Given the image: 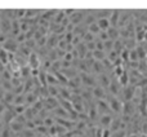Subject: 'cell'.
<instances>
[{
	"mask_svg": "<svg viewBox=\"0 0 147 137\" xmlns=\"http://www.w3.org/2000/svg\"><path fill=\"white\" fill-rule=\"evenodd\" d=\"M142 135H147V122L142 124Z\"/></svg>",
	"mask_w": 147,
	"mask_h": 137,
	"instance_id": "44dd1931",
	"label": "cell"
},
{
	"mask_svg": "<svg viewBox=\"0 0 147 137\" xmlns=\"http://www.w3.org/2000/svg\"><path fill=\"white\" fill-rule=\"evenodd\" d=\"M119 81L121 83V85H124V87L128 85V71L127 70H125L124 74H123V75L119 78Z\"/></svg>",
	"mask_w": 147,
	"mask_h": 137,
	"instance_id": "2e32d148",
	"label": "cell"
},
{
	"mask_svg": "<svg viewBox=\"0 0 147 137\" xmlns=\"http://www.w3.org/2000/svg\"><path fill=\"white\" fill-rule=\"evenodd\" d=\"M99 80H101V87L102 88H109L110 87V83H111V81H110V79L107 78L105 74L99 75Z\"/></svg>",
	"mask_w": 147,
	"mask_h": 137,
	"instance_id": "9a60e30c",
	"label": "cell"
},
{
	"mask_svg": "<svg viewBox=\"0 0 147 137\" xmlns=\"http://www.w3.org/2000/svg\"><path fill=\"white\" fill-rule=\"evenodd\" d=\"M84 20H85V13H84V12H79V10H75V13H74L71 17H70V22H71L74 26L80 25Z\"/></svg>",
	"mask_w": 147,
	"mask_h": 137,
	"instance_id": "3957f363",
	"label": "cell"
},
{
	"mask_svg": "<svg viewBox=\"0 0 147 137\" xmlns=\"http://www.w3.org/2000/svg\"><path fill=\"white\" fill-rule=\"evenodd\" d=\"M121 127H123V120L120 119V118H115V119H112V122H111V125H110V128L109 130L111 131V132H119L120 130H121Z\"/></svg>",
	"mask_w": 147,
	"mask_h": 137,
	"instance_id": "277c9868",
	"label": "cell"
},
{
	"mask_svg": "<svg viewBox=\"0 0 147 137\" xmlns=\"http://www.w3.org/2000/svg\"><path fill=\"white\" fill-rule=\"evenodd\" d=\"M147 33V25L145 23H138L136 26V36H137V41L145 40V35Z\"/></svg>",
	"mask_w": 147,
	"mask_h": 137,
	"instance_id": "7a4b0ae2",
	"label": "cell"
},
{
	"mask_svg": "<svg viewBox=\"0 0 147 137\" xmlns=\"http://www.w3.org/2000/svg\"><path fill=\"white\" fill-rule=\"evenodd\" d=\"M127 137H138V136L136 135V133H130V135H128Z\"/></svg>",
	"mask_w": 147,
	"mask_h": 137,
	"instance_id": "7402d4cb",
	"label": "cell"
},
{
	"mask_svg": "<svg viewBox=\"0 0 147 137\" xmlns=\"http://www.w3.org/2000/svg\"><path fill=\"white\" fill-rule=\"evenodd\" d=\"M97 25H98V27L101 28V31H107L110 27H111L109 18H102V20H97Z\"/></svg>",
	"mask_w": 147,
	"mask_h": 137,
	"instance_id": "9c48e42d",
	"label": "cell"
},
{
	"mask_svg": "<svg viewBox=\"0 0 147 137\" xmlns=\"http://www.w3.org/2000/svg\"><path fill=\"white\" fill-rule=\"evenodd\" d=\"M114 137H127V136H125V132H124V131H119V132L114 133Z\"/></svg>",
	"mask_w": 147,
	"mask_h": 137,
	"instance_id": "ffe728a7",
	"label": "cell"
},
{
	"mask_svg": "<svg viewBox=\"0 0 147 137\" xmlns=\"http://www.w3.org/2000/svg\"><path fill=\"white\" fill-rule=\"evenodd\" d=\"M102 137H111V131H110L109 128L103 130V132H102Z\"/></svg>",
	"mask_w": 147,
	"mask_h": 137,
	"instance_id": "d6986e66",
	"label": "cell"
},
{
	"mask_svg": "<svg viewBox=\"0 0 147 137\" xmlns=\"http://www.w3.org/2000/svg\"><path fill=\"white\" fill-rule=\"evenodd\" d=\"M145 40L147 41V33H146V35H145Z\"/></svg>",
	"mask_w": 147,
	"mask_h": 137,
	"instance_id": "cb8c5ba5",
	"label": "cell"
},
{
	"mask_svg": "<svg viewBox=\"0 0 147 137\" xmlns=\"http://www.w3.org/2000/svg\"><path fill=\"white\" fill-rule=\"evenodd\" d=\"M107 34H109V39L112 41L117 40V38H119V35H120L117 27H110L109 30H107Z\"/></svg>",
	"mask_w": 147,
	"mask_h": 137,
	"instance_id": "8fae6325",
	"label": "cell"
},
{
	"mask_svg": "<svg viewBox=\"0 0 147 137\" xmlns=\"http://www.w3.org/2000/svg\"><path fill=\"white\" fill-rule=\"evenodd\" d=\"M111 122H112V118L110 117V115H102L101 119H99V123H101V125L103 127V130H106L107 127H110L111 125Z\"/></svg>",
	"mask_w": 147,
	"mask_h": 137,
	"instance_id": "7c38bea8",
	"label": "cell"
},
{
	"mask_svg": "<svg viewBox=\"0 0 147 137\" xmlns=\"http://www.w3.org/2000/svg\"><path fill=\"white\" fill-rule=\"evenodd\" d=\"M80 79H81V81H84V84H86V85H89V87H96L94 79L92 78V76H89L88 74L83 73V74L80 75Z\"/></svg>",
	"mask_w": 147,
	"mask_h": 137,
	"instance_id": "30bf717a",
	"label": "cell"
},
{
	"mask_svg": "<svg viewBox=\"0 0 147 137\" xmlns=\"http://www.w3.org/2000/svg\"><path fill=\"white\" fill-rule=\"evenodd\" d=\"M119 20H120V12L119 10H112L111 16H110V18H109L111 27H117V25H119Z\"/></svg>",
	"mask_w": 147,
	"mask_h": 137,
	"instance_id": "8992f818",
	"label": "cell"
},
{
	"mask_svg": "<svg viewBox=\"0 0 147 137\" xmlns=\"http://www.w3.org/2000/svg\"><path fill=\"white\" fill-rule=\"evenodd\" d=\"M92 94H93L94 97H97V98H98V101L106 98V93H105V91H103V88H102V87H94Z\"/></svg>",
	"mask_w": 147,
	"mask_h": 137,
	"instance_id": "ba28073f",
	"label": "cell"
},
{
	"mask_svg": "<svg viewBox=\"0 0 147 137\" xmlns=\"http://www.w3.org/2000/svg\"><path fill=\"white\" fill-rule=\"evenodd\" d=\"M28 60H30V66L35 70L36 67L40 65V61H39V58H38V56H36L35 53H31L30 54V57H28Z\"/></svg>",
	"mask_w": 147,
	"mask_h": 137,
	"instance_id": "4fadbf2b",
	"label": "cell"
},
{
	"mask_svg": "<svg viewBox=\"0 0 147 137\" xmlns=\"http://www.w3.org/2000/svg\"><path fill=\"white\" fill-rule=\"evenodd\" d=\"M98 36H99V40H102V41H107V40H110L107 31H101V33L98 34Z\"/></svg>",
	"mask_w": 147,
	"mask_h": 137,
	"instance_id": "e0dca14e",
	"label": "cell"
},
{
	"mask_svg": "<svg viewBox=\"0 0 147 137\" xmlns=\"http://www.w3.org/2000/svg\"><path fill=\"white\" fill-rule=\"evenodd\" d=\"M40 13V10H38V9H32V10H28V9H26V17H34V16H36V14H39Z\"/></svg>",
	"mask_w": 147,
	"mask_h": 137,
	"instance_id": "ac0fdd59",
	"label": "cell"
},
{
	"mask_svg": "<svg viewBox=\"0 0 147 137\" xmlns=\"http://www.w3.org/2000/svg\"><path fill=\"white\" fill-rule=\"evenodd\" d=\"M88 31L90 34H93V35H98V34L101 33V28H99L98 25H97V21L94 23H92L90 26H88Z\"/></svg>",
	"mask_w": 147,
	"mask_h": 137,
	"instance_id": "5bb4252c",
	"label": "cell"
},
{
	"mask_svg": "<svg viewBox=\"0 0 147 137\" xmlns=\"http://www.w3.org/2000/svg\"><path fill=\"white\" fill-rule=\"evenodd\" d=\"M18 43L14 40V39H8L4 44H3V48H5L8 52H16L17 51Z\"/></svg>",
	"mask_w": 147,
	"mask_h": 137,
	"instance_id": "5b68a950",
	"label": "cell"
},
{
	"mask_svg": "<svg viewBox=\"0 0 147 137\" xmlns=\"http://www.w3.org/2000/svg\"><path fill=\"white\" fill-rule=\"evenodd\" d=\"M138 137H147V135H140Z\"/></svg>",
	"mask_w": 147,
	"mask_h": 137,
	"instance_id": "603a6c76",
	"label": "cell"
},
{
	"mask_svg": "<svg viewBox=\"0 0 147 137\" xmlns=\"http://www.w3.org/2000/svg\"><path fill=\"white\" fill-rule=\"evenodd\" d=\"M134 89H136V87H133V85L124 87V98L127 100L128 102H129L130 100L133 98V96H134Z\"/></svg>",
	"mask_w": 147,
	"mask_h": 137,
	"instance_id": "52a82bcc",
	"label": "cell"
},
{
	"mask_svg": "<svg viewBox=\"0 0 147 137\" xmlns=\"http://www.w3.org/2000/svg\"><path fill=\"white\" fill-rule=\"evenodd\" d=\"M109 106L112 111L115 113H121L123 111V107H124V104L120 101L117 97L115 96H109Z\"/></svg>",
	"mask_w": 147,
	"mask_h": 137,
	"instance_id": "6da1fadb",
	"label": "cell"
}]
</instances>
